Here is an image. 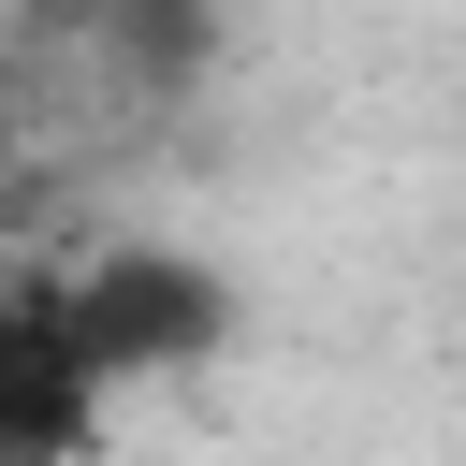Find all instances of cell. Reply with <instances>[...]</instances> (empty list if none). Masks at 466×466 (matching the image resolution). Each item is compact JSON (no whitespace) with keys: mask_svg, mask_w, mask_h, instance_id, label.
Returning <instances> with one entry per match:
<instances>
[{"mask_svg":"<svg viewBox=\"0 0 466 466\" xmlns=\"http://www.w3.org/2000/svg\"><path fill=\"white\" fill-rule=\"evenodd\" d=\"M58 335H73V364H87L102 393H131V379H204V364L233 350V277L189 262V248H160V233H116V248H87V262L58 277Z\"/></svg>","mask_w":466,"mask_h":466,"instance_id":"cell-1","label":"cell"},{"mask_svg":"<svg viewBox=\"0 0 466 466\" xmlns=\"http://www.w3.org/2000/svg\"><path fill=\"white\" fill-rule=\"evenodd\" d=\"M102 379L58 335V277H0V466H87L102 451Z\"/></svg>","mask_w":466,"mask_h":466,"instance_id":"cell-2","label":"cell"},{"mask_svg":"<svg viewBox=\"0 0 466 466\" xmlns=\"http://www.w3.org/2000/svg\"><path fill=\"white\" fill-rule=\"evenodd\" d=\"M58 15H87L131 87H189L218 58V0H58Z\"/></svg>","mask_w":466,"mask_h":466,"instance_id":"cell-3","label":"cell"},{"mask_svg":"<svg viewBox=\"0 0 466 466\" xmlns=\"http://www.w3.org/2000/svg\"><path fill=\"white\" fill-rule=\"evenodd\" d=\"M29 175V102H15V73H0V189Z\"/></svg>","mask_w":466,"mask_h":466,"instance_id":"cell-4","label":"cell"}]
</instances>
